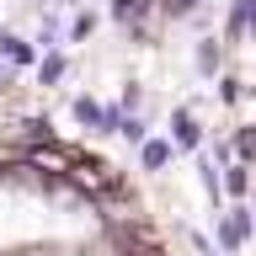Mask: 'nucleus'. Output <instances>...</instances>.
<instances>
[{
	"label": "nucleus",
	"instance_id": "f257e3e1",
	"mask_svg": "<svg viewBox=\"0 0 256 256\" xmlns=\"http://www.w3.org/2000/svg\"><path fill=\"white\" fill-rule=\"evenodd\" d=\"M214 246H219L224 256H240L246 246H256V214H251V203H224L219 214H214Z\"/></svg>",
	"mask_w": 256,
	"mask_h": 256
},
{
	"label": "nucleus",
	"instance_id": "f03ea898",
	"mask_svg": "<svg viewBox=\"0 0 256 256\" xmlns=\"http://www.w3.org/2000/svg\"><path fill=\"white\" fill-rule=\"evenodd\" d=\"M166 139L176 144V155L192 160V155H203V150H208V128H203V118H198L187 102H176L171 118H166Z\"/></svg>",
	"mask_w": 256,
	"mask_h": 256
},
{
	"label": "nucleus",
	"instance_id": "7ed1b4c3",
	"mask_svg": "<svg viewBox=\"0 0 256 256\" xmlns=\"http://www.w3.org/2000/svg\"><path fill=\"white\" fill-rule=\"evenodd\" d=\"M155 6L160 0H107V16H112V27H123L134 43H144L150 38V22H155Z\"/></svg>",
	"mask_w": 256,
	"mask_h": 256
},
{
	"label": "nucleus",
	"instance_id": "20e7f679",
	"mask_svg": "<svg viewBox=\"0 0 256 256\" xmlns=\"http://www.w3.org/2000/svg\"><path fill=\"white\" fill-rule=\"evenodd\" d=\"M0 59H6V64H16V70L27 75V70H38V59H43V48L32 43V38H22V32L0 27Z\"/></svg>",
	"mask_w": 256,
	"mask_h": 256
},
{
	"label": "nucleus",
	"instance_id": "39448f33",
	"mask_svg": "<svg viewBox=\"0 0 256 256\" xmlns=\"http://www.w3.org/2000/svg\"><path fill=\"white\" fill-rule=\"evenodd\" d=\"M70 118H75L86 134H96V139H107V102H96L91 91L70 96Z\"/></svg>",
	"mask_w": 256,
	"mask_h": 256
},
{
	"label": "nucleus",
	"instance_id": "423d86ee",
	"mask_svg": "<svg viewBox=\"0 0 256 256\" xmlns=\"http://www.w3.org/2000/svg\"><path fill=\"white\" fill-rule=\"evenodd\" d=\"M224 54H230V48H224L219 38H198V43H192V70H198V80H219L224 75Z\"/></svg>",
	"mask_w": 256,
	"mask_h": 256
},
{
	"label": "nucleus",
	"instance_id": "0eeeda50",
	"mask_svg": "<svg viewBox=\"0 0 256 256\" xmlns=\"http://www.w3.org/2000/svg\"><path fill=\"white\" fill-rule=\"evenodd\" d=\"M134 155H139V171H144V176H160V171L176 160V144L166 139V134H150V139H144Z\"/></svg>",
	"mask_w": 256,
	"mask_h": 256
},
{
	"label": "nucleus",
	"instance_id": "6e6552de",
	"mask_svg": "<svg viewBox=\"0 0 256 256\" xmlns=\"http://www.w3.org/2000/svg\"><path fill=\"white\" fill-rule=\"evenodd\" d=\"M256 166H219V176H224V203H251V192H256Z\"/></svg>",
	"mask_w": 256,
	"mask_h": 256
},
{
	"label": "nucleus",
	"instance_id": "1a4fd4ad",
	"mask_svg": "<svg viewBox=\"0 0 256 256\" xmlns=\"http://www.w3.org/2000/svg\"><path fill=\"white\" fill-rule=\"evenodd\" d=\"M16 139H22V150H43V144H54V118H43V112L22 118V123H16Z\"/></svg>",
	"mask_w": 256,
	"mask_h": 256
},
{
	"label": "nucleus",
	"instance_id": "9d476101",
	"mask_svg": "<svg viewBox=\"0 0 256 256\" xmlns=\"http://www.w3.org/2000/svg\"><path fill=\"white\" fill-rule=\"evenodd\" d=\"M32 75H38V86H59V80L70 75V48H48Z\"/></svg>",
	"mask_w": 256,
	"mask_h": 256
},
{
	"label": "nucleus",
	"instance_id": "9b49d317",
	"mask_svg": "<svg viewBox=\"0 0 256 256\" xmlns=\"http://www.w3.org/2000/svg\"><path fill=\"white\" fill-rule=\"evenodd\" d=\"M96 27H102V11H70V32H64V48H75V43H91Z\"/></svg>",
	"mask_w": 256,
	"mask_h": 256
},
{
	"label": "nucleus",
	"instance_id": "f8f14e48",
	"mask_svg": "<svg viewBox=\"0 0 256 256\" xmlns=\"http://www.w3.org/2000/svg\"><path fill=\"white\" fill-rule=\"evenodd\" d=\"M155 11H160V22H198L208 11V0H160Z\"/></svg>",
	"mask_w": 256,
	"mask_h": 256
},
{
	"label": "nucleus",
	"instance_id": "ddd939ff",
	"mask_svg": "<svg viewBox=\"0 0 256 256\" xmlns=\"http://www.w3.org/2000/svg\"><path fill=\"white\" fill-rule=\"evenodd\" d=\"M150 134H155V128H150V118H144V112H128V118H123V128H118V139H123L128 150H139Z\"/></svg>",
	"mask_w": 256,
	"mask_h": 256
},
{
	"label": "nucleus",
	"instance_id": "4468645a",
	"mask_svg": "<svg viewBox=\"0 0 256 256\" xmlns=\"http://www.w3.org/2000/svg\"><path fill=\"white\" fill-rule=\"evenodd\" d=\"M214 96H219L224 107H240V102L251 96V86H246L240 75H219V80H214Z\"/></svg>",
	"mask_w": 256,
	"mask_h": 256
},
{
	"label": "nucleus",
	"instance_id": "2eb2a0df",
	"mask_svg": "<svg viewBox=\"0 0 256 256\" xmlns=\"http://www.w3.org/2000/svg\"><path fill=\"white\" fill-rule=\"evenodd\" d=\"M230 144H235V160H240V166H256V123H240L235 134H230Z\"/></svg>",
	"mask_w": 256,
	"mask_h": 256
},
{
	"label": "nucleus",
	"instance_id": "dca6fc26",
	"mask_svg": "<svg viewBox=\"0 0 256 256\" xmlns=\"http://www.w3.org/2000/svg\"><path fill=\"white\" fill-rule=\"evenodd\" d=\"M118 107H123V112H144V86H139V80H128V86H123Z\"/></svg>",
	"mask_w": 256,
	"mask_h": 256
},
{
	"label": "nucleus",
	"instance_id": "f3484780",
	"mask_svg": "<svg viewBox=\"0 0 256 256\" xmlns=\"http://www.w3.org/2000/svg\"><path fill=\"white\" fill-rule=\"evenodd\" d=\"M16 80H22V70L0 59V96H11V91H16Z\"/></svg>",
	"mask_w": 256,
	"mask_h": 256
},
{
	"label": "nucleus",
	"instance_id": "a211bd4d",
	"mask_svg": "<svg viewBox=\"0 0 256 256\" xmlns=\"http://www.w3.org/2000/svg\"><path fill=\"white\" fill-rule=\"evenodd\" d=\"M86 6H91V0H59V11L70 16V11H86Z\"/></svg>",
	"mask_w": 256,
	"mask_h": 256
},
{
	"label": "nucleus",
	"instance_id": "6ab92c4d",
	"mask_svg": "<svg viewBox=\"0 0 256 256\" xmlns=\"http://www.w3.org/2000/svg\"><path fill=\"white\" fill-rule=\"evenodd\" d=\"M208 256H224V251H219V246H214V251H208Z\"/></svg>",
	"mask_w": 256,
	"mask_h": 256
}]
</instances>
